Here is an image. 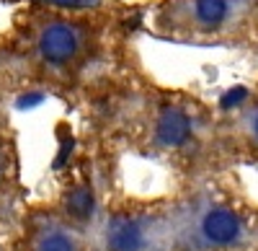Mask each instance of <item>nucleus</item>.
Wrapping results in <instances>:
<instances>
[{
    "instance_id": "1",
    "label": "nucleus",
    "mask_w": 258,
    "mask_h": 251,
    "mask_svg": "<svg viewBox=\"0 0 258 251\" xmlns=\"http://www.w3.org/2000/svg\"><path fill=\"white\" fill-rule=\"evenodd\" d=\"M0 65L11 91L75 109L96 83L137 57L150 0H11Z\"/></svg>"
},
{
    "instance_id": "2",
    "label": "nucleus",
    "mask_w": 258,
    "mask_h": 251,
    "mask_svg": "<svg viewBox=\"0 0 258 251\" xmlns=\"http://www.w3.org/2000/svg\"><path fill=\"white\" fill-rule=\"evenodd\" d=\"M88 132L106 148L155 161L186 184L227 169L220 150V107L188 88L153 78L140 55L103 75L75 107Z\"/></svg>"
},
{
    "instance_id": "3",
    "label": "nucleus",
    "mask_w": 258,
    "mask_h": 251,
    "mask_svg": "<svg viewBox=\"0 0 258 251\" xmlns=\"http://www.w3.org/2000/svg\"><path fill=\"white\" fill-rule=\"evenodd\" d=\"M173 251H258V205L235 171L173 184Z\"/></svg>"
},
{
    "instance_id": "4",
    "label": "nucleus",
    "mask_w": 258,
    "mask_h": 251,
    "mask_svg": "<svg viewBox=\"0 0 258 251\" xmlns=\"http://www.w3.org/2000/svg\"><path fill=\"white\" fill-rule=\"evenodd\" d=\"M145 31L191 47H245L258 34V0H150Z\"/></svg>"
},
{
    "instance_id": "5",
    "label": "nucleus",
    "mask_w": 258,
    "mask_h": 251,
    "mask_svg": "<svg viewBox=\"0 0 258 251\" xmlns=\"http://www.w3.org/2000/svg\"><path fill=\"white\" fill-rule=\"evenodd\" d=\"M173 189L150 197L116 186L93 231V251H173Z\"/></svg>"
},
{
    "instance_id": "6",
    "label": "nucleus",
    "mask_w": 258,
    "mask_h": 251,
    "mask_svg": "<svg viewBox=\"0 0 258 251\" xmlns=\"http://www.w3.org/2000/svg\"><path fill=\"white\" fill-rule=\"evenodd\" d=\"M0 251H93V233L64 218L49 197L29 199Z\"/></svg>"
},
{
    "instance_id": "7",
    "label": "nucleus",
    "mask_w": 258,
    "mask_h": 251,
    "mask_svg": "<svg viewBox=\"0 0 258 251\" xmlns=\"http://www.w3.org/2000/svg\"><path fill=\"white\" fill-rule=\"evenodd\" d=\"M29 199L18 130L11 119L8 104H0V241L13 231Z\"/></svg>"
},
{
    "instance_id": "8",
    "label": "nucleus",
    "mask_w": 258,
    "mask_h": 251,
    "mask_svg": "<svg viewBox=\"0 0 258 251\" xmlns=\"http://www.w3.org/2000/svg\"><path fill=\"white\" fill-rule=\"evenodd\" d=\"M220 150L227 169L258 163V86L243 91L232 107H220Z\"/></svg>"
},
{
    "instance_id": "9",
    "label": "nucleus",
    "mask_w": 258,
    "mask_h": 251,
    "mask_svg": "<svg viewBox=\"0 0 258 251\" xmlns=\"http://www.w3.org/2000/svg\"><path fill=\"white\" fill-rule=\"evenodd\" d=\"M11 98H13L11 83H8V78H6V70H3V65H0V104H8Z\"/></svg>"
}]
</instances>
